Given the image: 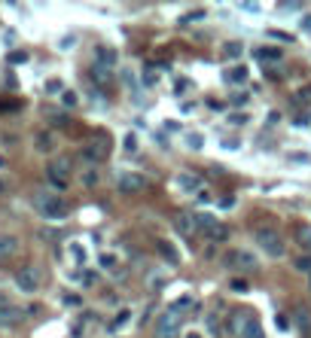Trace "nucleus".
Here are the masks:
<instances>
[{"label": "nucleus", "mask_w": 311, "mask_h": 338, "mask_svg": "<svg viewBox=\"0 0 311 338\" xmlns=\"http://www.w3.org/2000/svg\"><path fill=\"white\" fill-rule=\"evenodd\" d=\"M107 156H110V140H92V143H86V146L79 149V162L89 165V168L101 165Z\"/></svg>", "instance_id": "39448f33"}, {"label": "nucleus", "mask_w": 311, "mask_h": 338, "mask_svg": "<svg viewBox=\"0 0 311 338\" xmlns=\"http://www.w3.org/2000/svg\"><path fill=\"white\" fill-rule=\"evenodd\" d=\"M24 320V311L9 305V302H0V329H15L18 323Z\"/></svg>", "instance_id": "9d476101"}, {"label": "nucleus", "mask_w": 311, "mask_h": 338, "mask_svg": "<svg viewBox=\"0 0 311 338\" xmlns=\"http://www.w3.org/2000/svg\"><path fill=\"white\" fill-rule=\"evenodd\" d=\"M140 82H144V85H156V73H153V70H144V73H140Z\"/></svg>", "instance_id": "7c9ffc66"}, {"label": "nucleus", "mask_w": 311, "mask_h": 338, "mask_svg": "<svg viewBox=\"0 0 311 338\" xmlns=\"http://www.w3.org/2000/svg\"><path fill=\"white\" fill-rule=\"evenodd\" d=\"M95 61L104 64V67H116V52H113L110 46H98V49H95Z\"/></svg>", "instance_id": "f3484780"}, {"label": "nucleus", "mask_w": 311, "mask_h": 338, "mask_svg": "<svg viewBox=\"0 0 311 338\" xmlns=\"http://www.w3.org/2000/svg\"><path fill=\"white\" fill-rule=\"evenodd\" d=\"M241 338H266V332H263V323H260L253 314H247L244 329H241Z\"/></svg>", "instance_id": "dca6fc26"}, {"label": "nucleus", "mask_w": 311, "mask_h": 338, "mask_svg": "<svg viewBox=\"0 0 311 338\" xmlns=\"http://www.w3.org/2000/svg\"><path fill=\"white\" fill-rule=\"evenodd\" d=\"M202 18H205V9H195V12L183 15V21H202Z\"/></svg>", "instance_id": "72a5a7b5"}, {"label": "nucleus", "mask_w": 311, "mask_h": 338, "mask_svg": "<svg viewBox=\"0 0 311 338\" xmlns=\"http://www.w3.org/2000/svg\"><path fill=\"white\" fill-rule=\"evenodd\" d=\"M199 217V229H202V235H211L217 226H220V220L214 217V213H195Z\"/></svg>", "instance_id": "aec40b11"}, {"label": "nucleus", "mask_w": 311, "mask_h": 338, "mask_svg": "<svg viewBox=\"0 0 311 338\" xmlns=\"http://www.w3.org/2000/svg\"><path fill=\"white\" fill-rule=\"evenodd\" d=\"M150 183H147V177L144 174H131V171H122V174H116V189L119 192H125V195H137V192H144Z\"/></svg>", "instance_id": "0eeeda50"}, {"label": "nucleus", "mask_w": 311, "mask_h": 338, "mask_svg": "<svg viewBox=\"0 0 311 338\" xmlns=\"http://www.w3.org/2000/svg\"><path fill=\"white\" fill-rule=\"evenodd\" d=\"M165 284H168V271H153V274L147 278V287H150L153 293H159Z\"/></svg>", "instance_id": "412c9836"}, {"label": "nucleus", "mask_w": 311, "mask_h": 338, "mask_svg": "<svg viewBox=\"0 0 311 338\" xmlns=\"http://www.w3.org/2000/svg\"><path fill=\"white\" fill-rule=\"evenodd\" d=\"M156 250H159V256H162V259H165L171 268H177V265H180V253H177V247H174L171 241L159 238V241H156Z\"/></svg>", "instance_id": "9b49d317"}, {"label": "nucleus", "mask_w": 311, "mask_h": 338, "mask_svg": "<svg viewBox=\"0 0 311 338\" xmlns=\"http://www.w3.org/2000/svg\"><path fill=\"white\" fill-rule=\"evenodd\" d=\"M269 37H275V40H284V43H293V37H290V34H284V30H269Z\"/></svg>", "instance_id": "f704fd0d"}, {"label": "nucleus", "mask_w": 311, "mask_h": 338, "mask_svg": "<svg viewBox=\"0 0 311 338\" xmlns=\"http://www.w3.org/2000/svg\"><path fill=\"white\" fill-rule=\"evenodd\" d=\"M15 253H18V238L0 232V259H9V256H15Z\"/></svg>", "instance_id": "2eb2a0df"}, {"label": "nucleus", "mask_w": 311, "mask_h": 338, "mask_svg": "<svg viewBox=\"0 0 311 338\" xmlns=\"http://www.w3.org/2000/svg\"><path fill=\"white\" fill-rule=\"evenodd\" d=\"M15 287H18L21 293H37V290L43 287V274H40V268H34V265L18 268V271H15Z\"/></svg>", "instance_id": "423d86ee"}, {"label": "nucleus", "mask_w": 311, "mask_h": 338, "mask_svg": "<svg viewBox=\"0 0 311 338\" xmlns=\"http://www.w3.org/2000/svg\"><path fill=\"white\" fill-rule=\"evenodd\" d=\"M293 265H296V271H308L311 274V256L305 253V256H299V259H293Z\"/></svg>", "instance_id": "cd10ccee"}, {"label": "nucleus", "mask_w": 311, "mask_h": 338, "mask_svg": "<svg viewBox=\"0 0 311 338\" xmlns=\"http://www.w3.org/2000/svg\"><path fill=\"white\" fill-rule=\"evenodd\" d=\"M31 204H34V210L43 217V220H64L67 217V201L58 195V192H46V189H40V192H34V198H31Z\"/></svg>", "instance_id": "f03ea898"}, {"label": "nucleus", "mask_w": 311, "mask_h": 338, "mask_svg": "<svg viewBox=\"0 0 311 338\" xmlns=\"http://www.w3.org/2000/svg\"><path fill=\"white\" fill-rule=\"evenodd\" d=\"M253 238H257V244L263 247V253L272 256V259H281V256L287 253V244H284V238H281V232H278L275 226H257V229H253Z\"/></svg>", "instance_id": "7ed1b4c3"}, {"label": "nucleus", "mask_w": 311, "mask_h": 338, "mask_svg": "<svg viewBox=\"0 0 311 338\" xmlns=\"http://www.w3.org/2000/svg\"><path fill=\"white\" fill-rule=\"evenodd\" d=\"M229 122H232V125H244V122H247V116H244V113H232V116H229Z\"/></svg>", "instance_id": "4c0bfd02"}, {"label": "nucleus", "mask_w": 311, "mask_h": 338, "mask_svg": "<svg viewBox=\"0 0 311 338\" xmlns=\"http://www.w3.org/2000/svg\"><path fill=\"white\" fill-rule=\"evenodd\" d=\"M101 265H104V268H113V265H116V259H113L110 253H104V256H101Z\"/></svg>", "instance_id": "a19ab883"}, {"label": "nucleus", "mask_w": 311, "mask_h": 338, "mask_svg": "<svg viewBox=\"0 0 311 338\" xmlns=\"http://www.w3.org/2000/svg\"><path fill=\"white\" fill-rule=\"evenodd\" d=\"M226 82H232V85H238V82H247V67H244V64L232 67V70L226 73Z\"/></svg>", "instance_id": "4be33fe9"}, {"label": "nucleus", "mask_w": 311, "mask_h": 338, "mask_svg": "<svg viewBox=\"0 0 311 338\" xmlns=\"http://www.w3.org/2000/svg\"><path fill=\"white\" fill-rule=\"evenodd\" d=\"M89 76H92L98 85H104V88H107V85L113 82V67H104V64H98V61H95V64H92V70H89Z\"/></svg>", "instance_id": "4468645a"}, {"label": "nucleus", "mask_w": 311, "mask_h": 338, "mask_svg": "<svg viewBox=\"0 0 311 338\" xmlns=\"http://www.w3.org/2000/svg\"><path fill=\"white\" fill-rule=\"evenodd\" d=\"M46 180H49V186L52 189H67V183H70V162L67 159H55L52 165H46Z\"/></svg>", "instance_id": "20e7f679"}, {"label": "nucleus", "mask_w": 311, "mask_h": 338, "mask_svg": "<svg viewBox=\"0 0 311 338\" xmlns=\"http://www.w3.org/2000/svg\"><path fill=\"white\" fill-rule=\"evenodd\" d=\"M9 61H12V64H24V61H27V52H12Z\"/></svg>", "instance_id": "c9c22d12"}, {"label": "nucleus", "mask_w": 311, "mask_h": 338, "mask_svg": "<svg viewBox=\"0 0 311 338\" xmlns=\"http://www.w3.org/2000/svg\"><path fill=\"white\" fill-rule=\"evenodd\" d=\"M229 290H232V293H247L250 287H247V281H244V278H235V281L229 284Z\"/></svg>", "instance_id": "c85d7f7f"}, {"label": "nucleus", "mask_w": 311, "mask_h": 338, "mask_svg": "<svg viewBox=\"0 0 311 338\" xmlns=\"http://www.w3.org/2000/svg\"><path fill=\"white\" fill-rule=\"evenodd\" d=\"M46 88H49V95H58V91H61V79H49Z\"/></svg>", "instance_id": "e433bc0d"}, {"label": "nucleus", "mask_w": 311, "mask_h": 338, "mask_svg": "<svg viewBox=\"0 0 311 338\" xmlns=\"http://www.w3.org/2000/svg\"><path fill=\"white\" fill-rule=\"evenodd\" d=\"M174 186H177L180 192H199V189H202V177H199V174H177V177H174Z\"/></svg>", "instance_id": "f8f14e48"}, {"label": "nucleus", "mask_w": 311, "mask_h": 338, "mask_svg": "<svg viewBox=\"0 0 311 338\" xmlns=\"http://www.w3.org/2000/svg\"><path fill=\"white\" fill-rule=\"evenodd\" d=\"M128 320H131V311H128V308H122V311H119V314H116V317L110 320V326H107V332H116V329H122V326H125Z\"/></svg>", "instance_id": "5701e85b"}, {"label": "nucleus", "mask_w": 311, "mask_h": 338, "mask_svg": "<svg viewBox=\"0 0 311 338\" xmlns=\"http://www.w3.org/2000/svg\"><path fill=\"white\" fill-rule=\"evenodd\" d=\"M293 241L305 250L311 256V226L308 223H299V226H293Z\"/></svg>", "instance_id": "ddd939ff"}, {"label": "nucleus", "mask_w": 311, "mask_h": 338, "mask_svg": "<svg viewBox=\"0 0 311 338\" xmlns=\"http://www.w3.org/2000/svg\"><path fill=\"white\" fill-rule=\"evenodd\" d=\"M82 183H86V186H95V183H98V171H86V174H82Z\"/></svg>", "instance_id": "2f4dec72"}, {"label": "nucleus", "mask_w": 311, "mask_h": 338, "mask_svg": "<svg viewBox=\"0 0 311 338\" xmlns=\"http://www.w3.org/2000/svg\"><path fill=\"white\" fill-rule=\"evenodd\" d=\"M278 9H281V12H287V9L296 12V9H302V3H296V0H293V3H278Z\"/></svg>", "instance_id": "473e14b6"}, {"label": "nucleus", "mask_w": 311, "mask_h": 338, "mask_svg": "<svg viewBox=\"0 0 311 338\" xmlns=\"http://www.w3.org/2000/svg\"><path fill=\"white\" fill-rule=\"evenodd\" d=\"M257 58H260V61H272V64H278V61L284 58V52L275 49V46H260V49H257Z\"/></svg>", "instance_id": "6ab92c4d"}, {"label": "nucleus", "mask_w": 311, "mask_h": 338, "mask_svg": "<svg viewBox=\"0 0 311 338\" xmlns=\"http://www.w3.org/2000/svg\"><path fill=\"white\" fill-rule=\"evenodd\" d=\"M189 305H192L189 296H183L180 302L168 305V308L159 314V320H156V338H177L180 335V329H183V323H186V311H183V308H189Z\"/></svg>", "instance_id": "f257e3e1"}, {"label": "nucleus", "mask_w": 311, "mask_h": 338, "mask_svg": "<svg viewBox=\"0 0 311 338\" xmlns=\"http://www.w3.org/2000/svg\"><path fill=\"white\" fill-rule=\"evenodd\" d=\"M241 9H247V12H260V6H257V3H241Z\"/></svg>", "instance_id": "37998d69"}, {"label": "nucleus", "mask_w": 311, "mask_h": 338, "mask_svg": "<svg viewBox=\"0 0 311 338\" xmlns=\"http://www.w3.org/2000/svg\"><path fill=\"white\" fill-rule=\"evenodd\" d=\"M174 229L183 235V238H199L202 235V229H199V217L189 210V213H177L174 217Z\"/></svg>", "instance_id": "6e6552de"}, {"label": "nucleus", "mask_w": 311, "mask_h": 338, "mask_svg": "<svg viewBox=\"0 0 311 338\" xmlns=\"http://www.w3.org/2000/svg\"><path fill=\"white\" fill-rule=\"evenodd\" d=\"M302 27H305V30H311V15H305V21H302Z\"/></svg>", "instance_id": "c03bdc74"}, {"label": "nucleus", "mask_w": 311, "mask_h": 338, "mask_svg": "<svg viewBox=\"0 0 311 338\" xmlns=\"http://www.w3.org/2000/svg\"><path fill=\"white\" fill-rule=\"evenodd\" d=\"M186 146H189V149H202V134H189V137H186Z\"/></svg>", "instance_id": "c756f323"}, {"label": "nucleus", "mask_w": 311, "mask_h": 338, "mask_svg": "<svg viewBox=\"0 0 311 338\" xmlns=\"http://www.w3.org/2000/svg\"><path fill=\"white\" fill-rule=\"evenodd\" d=\"M52 146H55V140H52L49 131H46V134H37V149H40V152H49Z\"/></svg>", "instance_id": "a878e982"}, {"label": "nucleus", "mask_w": 311, "mask_h": 338, "mask_svg": "<svg viewBox=\"0 0 311 338\" xmlns=\"http://www.w3.org/2000/svg\"><path fill=\"white\" fill-rule=\"evenodd\" d=\"M0 192H3V183H0Z\"/></svg>", "instance_id": "49530a36"}, {"label": "nucleus", "mask_w": 311, "mask_h": 338, "mask_svg": "<svg viewBox=\"0 0 311 338\" xmlns=\"http://www.w3.org/2000/svg\"><path fill=\"white\" fill-rule=\"evenodd\" d=\"M211 241H220V244H223V241H229V229H226V226L220 223V226H217V229L211 232Z\"/></svg>", "instance_id": "bb28decb"}, {"label": "nucleus", "mask_w": 311, "mask_h": 338, "mask_svg": "<svg viewBox=\"0 0 311 338\" xmlns=\"http://www.w3.org/2000/svg\"><path fill=\"white\" fill-rule=\"evenodd\" d=\"M208 332H220V320H217L214 314L208 317Z\"/></svg>", "instance_id": "58836bf2"}, {"label": "nucleus", "mask_w": 311, "mask_h": 338, "mask_svg": "<svg viewBox=\"0 0 311 338\" xmlns=\"http://www.w3.org/2000/svg\"><path fill=\"white\" fill-rule=\"evenodd\" d=\"M183 338H202V335H199V332H189V335H183Z\"/></svg>", "instance_id": "a18cd8bd"}, {"label": "nucleus", "mask_w": 311, "mask_h": 338, "mask_svg": "<svg viewBox=\"0 0 311 338\" xmlns=\"http://www.w3.org/2000/svg\"><path fill=\"white\" fill-rule=\"evenodd\" d=\"M76 101H79V98H76L73 91H64V104H67V107H76Z\"/></svg>", "instance_id": "ea45409f"}, {"label": "nucleus", "mask_w": 311, "mask_h": 338, "mask_svg": "<svg viewBox=\"0 0 311 338\" xmlns=\"http://www.w3.org/2000/svg\"><path fill=\"white\" fill-rule=\"evenodd\" d=\"M293 323H296L302 332H311V311L305 308V305H299V308L293 311Z\"/></svg>", "instance_id": "a211bd4d"}, {"label": "nucleus", "mask_w": 311, "mask_h": 338, "mask_svg": "<svg viewBox=\"0 0 311 338\" xmlns=\"http://www.w3.org/2000/svg\"><path fill=\"white\" fill-rule=\"evenodd\" d=\"M241 52H244V46H241V43H235V40L223 43V55H226V58H241Z\"/></svg>", "instance_id": "b1692460"}, {"label": "nucleus", "mask_w": 311, "mask_h": 338, "mask_svg": "<svg viewBox=\"0 0 311 338\" xmlns=\"http://www.w3.org/2000/svg\"><path fill=\"white\" fill-rule=\"evenodd\" d=\"M229 265L241 268L244 274H253V271H260V262H257V256H253V253H247V250H235V253H229Z\"/></svg>", "instance_id": "1a4fd4ad"}, {"label": "nucleus", "mask_w": 311, "mask_h": 338, "mask_svg": "<svg viewBox=\"0 0 311 338\" xmlns=\"http://www.w3.org/2000/svg\"><path fill=\"white\" fill-rule=\"evenodd\" d=\"M293 104H296V107H308V104H311V85L299 88V91L293 95Z\"/></svg>", "instance_id": "393cba45"}, {"label": "nucleus", "mask_w": 311, "mask_h": 338, "mask_svg": "<svg viewBox=\"0 0 311 338\" xmlns=\"http://www.w3.org/2000/svg\"><path fill=\"white\" fill-rule=\"evenodd\" d=\"M232 104H247V95H244V91H241V95L235 91V95H232Z\"/></svg>", "instance_id": "79ce46f5"}]
</instances>
